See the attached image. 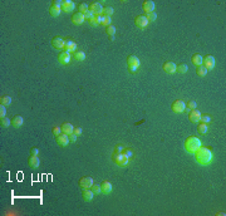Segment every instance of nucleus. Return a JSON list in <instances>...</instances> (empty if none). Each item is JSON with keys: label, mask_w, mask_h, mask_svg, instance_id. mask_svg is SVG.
<instances>
[{"label": "nucleus", "mask_w": 226, "mask_h": 216, "mask_svg": "<svg viewBox=\"0 0 226 216\" xmlns=\"http://www.w3.org/2000/svg\"><path fill=\"white\" fill-rule=\"evenodd\" d=\"M0 103H2L3 106H9L11 103V97H9V96H2V97H0Z\"/></svg>", "instance_id": "c756f323"}, {"label": "nucleus", "mask_w": 226, "mask_h": 216, "mask_svg": "<svg viewBox=\"0 0 226 216\" xmlns=\"http://www.w3.org/2000/svg\"><path fill=\"white\" fill-rule=\"evenodd\" d=\"M64 50H67V52H69V53L75 52V50H77V44L73 42V40H65Z\"/></svg>", "instance_id": "6ab92c4d"}, {"label": "nucleus", "mask_w": 226, "mask_h": 216, "mask_svg": "<svg viewBox=\"0 0 226 216\" xmlns=\"http://www.w3.org/2000/svg\"><path fill=\"white\" fill-rule=\"evenodd\" d=\"M193 155H195L196 162H197L198 165H201V166L210 165L211 162H212V160H214V153H212V151L210 150V148L202 147V146L198 148V150Z\"/></svg>", "instance_id": "f257e3e1"}, {"label": "nucleus", "mask_w": 226, "mask_h": 216, "mask_svg": "<svg viewBox=\"0 0 226 216\" xmlns=\"http://www.w3.org/2000/svg\"><path fill=\"white\" fill-rule=\"evenodd\" d=\"M74 8H75V4H74V2H72V0H64V2H62V10L65 11V13L73 11Z\"/></svg>", "instance_id": "4468645a"}, {"label": "nucleus", "mask_w": 226, "mask_h": 216, "mask_svg": "<svg viewBox=\"0 0 226 216\" xmlns=\"http://www.w3.org/2000/svg\"><path fill=\"white\" fill-rule=\"evenodd\" d=\"M103 5L101 4V3H98V2H94V3H92L90 4V6H89V11H92L94 15H102V13H103Z\"/></svg>", "instance_id": "9d476101"}, {"label": "nucleus", "mask_w": 226, "mask_h": 216, "mask_svg": "<svg viewBox=\"0 0 226 216\" xmlns=\"http://www.w3.org/2000/svg\"><path fill=\"white\" fill-rule=\"evenodd\" d=\"M101 187H102V192L103 194H109L112 191V188H113V186H112V183L109 181H103Z\"/></svg>", "instance_id": "412c9836"}, {"label": "nucleus", "mask_w": 226, "mask_h": 216, "mask_svg": "<svg viewBox=\"0 0 226 216\" xmlns=\"http://www.w3.org/2000/svg\"><path fill=\"white\" fill-rule=\"evenodd\" d=\"M103 26H105V28H107V26H109L111 25V17H104L103 15V19H102V23H101Z\"/></svg>", "instance_id": "e433bc0d"}, {"label": "nucleus", "mask_w": 226, "mask_h": 216, "mask_svg": "<svg viewBox=\"0 0 226 216\" xmlns=\"http://www.w3.org/2000/svg\"><path fill=\"white\" fill-rule=\"evenodd\" d=\"M123 153H124L129 160H131V158H133V152H132V151L129 150V148H124V150H123Z\"/></svg>", "instance_id": "79ce46f5"}, {"label": "nucleus", "mask_w": 226, "mask_h": 216, "mask_svg": "<svg viewBox=\"0 0 226 216\" xmlns=\"http://www.w3.org/2000/svg\"><path fill=\"white\" fill-rule=\"evenodd\" d=\"M94 17H96V15H94V14H93V13H92V11H89V10H88V11L86 13V14H84V18H86V20H88V21H89L90 19H93V18H94Z\"/></svg>", "instance_id": "37998d69"}, {"label": "nucleus", "mask_w": 226, "mask_h": 216, "mask_svg": "<svg viewBox=\"0 0 226 216\" xmlns=\"http://www.w3.org/2000/svg\"><path fill=\"white\" fill-rule=\"evenodd\" d=\"M6 114V110H5V106H0V118H4Z\"/></svg>", "instance_id": "c03bdc74"}, {"label": "nucleus", "mask_w": 226, "mask_h": 216, "mask_svg": "<svg viewBox=\"0 0 226 216\" xmlns=\"http://www.w3.org/2000/svg\"><path fill=\"white\" fill-rule=\"evenodd\" d=\"M140 59L136 56H129L127 59V65H128V71L131 73H136L140 68Z\"/></svg>", "instance_id": "20e7f679"}, {"label": "nucleus", "mask_w": 226, "mask_h": 216, "mask_svg": "<svg viewBox=\"0 0 226 216\" xmlns=\"http://www.w3.org/2000/svg\"><path fill=\"white\" fill-rule=\"evenodd\" d=\"M52 47L54 48V49H57V50H62L65 47V40L63 38H60V37L53 38L52 39Z\"/></svg>", "instance_id": "0eeeda50"}, {"label": "nucleus", "mask_w": 226, "mask_h": 216, "mask_svg": "<svg viewBox=\"0 0 226 216\" xmlns=\"http://www.w3.org/2000/svg\"><path fill=\"white\" fill-rule=\"evenodd\" d=\"M187 69H189V67L186 65V64H180V65H177V71H176V72L183 74V73L187 72Z\"/></svg>", "instance_id": "f704fd0d"}, {"label": "nucleus", "mask_w": 226, "mask_h": 216, "mask_svg": "<svg viewBox=\"0 0 226 216\" xmlns=\"http://www.w3.org/2000/svg\"><path fill=\"white\" fill-rule=\"evenodd\" d=\"M93 192H94V194H101V192H102L101 185H97V183L93 185Z\"/></svg>", "instance_id": "a19ab883"}, {"label": "nucleus", "mask_w": 226, "mask_h": 216, "mask_svg": "<svg viewBox=\"0 0 226 216\" xmlns=\"http://www.w3.org/2000/svg\"><path fill=\"white\" fill-rule=\"evenodd\" d=\"M93 185H94V181H93L92 177H82L79 180V186L82 188H90L93 187Z\"/></svg>", "instance_id": "ddd939ff"}, {"label": "nucleus", "mask_w": 226, "mask_h": 216, "mask_svg": "<svg viewBox=\"0 0 226 216\" xmlns=\"http://www.w3.org/2000/svg\"><path fill=\"white\" fill-rule=\"evenodd\" d=\"M200 118H201V113L198 112L197 110H192V111H190V114H189V119H190V122H192V123L200 122Z\"/></svg>", "instance_id": "f3484780"}, {"label": "nucleus", "mask_w": 226, "mask_h": 216, "mask_svg": "<svg viewBox=\"0 0 226 216\" xmlns=\"http://www.w3.org/2000/svg\"><path fill=\"white\" fill-rule=\"evenodd\" d=\"M202 64H204L205 68L209 71V69H214L215 68L216 62H215V58L212 57V56H206L204 58V60H202Z\"/></svg>", "instance_id": "9b49d317"}, {"label": "nucleus", "mask_w": 226, "mask_h": 216, "mask_svg": "<svg viewBox=\"0 0 226 216\" xmlns=\"http://www.w3.org/2000/svg\"><path fill=\"white\" fill-rule=\"evenodd\" d=\"M201 146H202L201 140L197 138L196 136H190V137L186 138V141H185V150L187 151L189 153H191V155H193Z\"/></svg>", "instance_id": "f03ea898"}, {"label": "nucleus", "mask_w": 226, "mask_h": 216, "mask_svg": "<svg viewBox=\"0 0 226 216\" xmlns=\"http://www.w3.org/2000/svg\"><path fill=\"white\" fill-rule=\"evenodd\" d=\"M163 71L168 74H172V73H175L177 71V65L174 62H166L163 64Z\"/></svg>", "instance_id": "2eb2a0df"}, {"label": "nucleus", "mask_w": 226, "mask_h": 216, "mask_svg": "<svg viewBox=\"0 0 226 216\" xmlns=\"http://www.w3.org/2000/svg\"><path fill=\"white\" fill-rule=\"evenodd\" d=\"M71 53L69 52H67V50H63V52H60L59 53V56H58V60H59V63L62 64V65H65V64H68L69 62H71Z\"/></svg>", "instance_id": "1a4fd4ad"}, {"label": "nucleus", "mask_w": 226, "mask_h": 216, "mask_svg": "<svg viewBox=\"0 0 226 216\" xmlns=\"http://www.w3.org/2000/svg\"><path fill=\"white\" fill-rule=\"evenodd\" d=\"M10 119L9 118H6V117H4V118H0V126L2 127H4V128H8L9 126H10Z\"/></svg>", "instance_id": "7c9ffc66"}, {"label": "nucleus", "mask_w": 226, "mask_h": 216, "mask_svg": "<svg viewBox=\"0 0 226 216\" xmlns=\"http://www.w3.org/2000/svg\"><path fill=\"white\" fill-rule=\"evenodd\" d=\"M123 150H124V147H123V146H121V145H118V146L116 147L114 152H117V153H122V152H123Z\"/></svg>", "instance_id": "49530a36"}, {"label": "nucleus", "mask_w": 226, "mask_h": 216, "mask_svg": "<svg viewBox=\"0 0 226 216\" xmlns=\"http://www.w3.org/2000/svg\"><path fill=\"white\" fill-rule=\"evenodd\" d=\"M38 153H39V150H38L36 147L30 148V156H38Z\"/></svg>", "instance_id": "a18cd8bd"}, {"label": "nucleus", "mask_w": 226, "mask_h": 216, "mask_svg": "<svg viewBox=\"0 0 226 216\" xmlns=\"http://www.w3.org/2000/svg\"><path fill=\"white\" fill-rule=\"evenodd\" d=\"M102 19H103V15H96L93 19L89 20V24L92 26H98L101 23H102Z\"/></svg>", "instance_id": "a878e982"}, {"label": "nucleus", "mask_w": 226, "mask_h": 216, "mask_svg": "<svg viewBox=\"0 0 226 216\" xmlns=\"http://www.w3.org/2000/svg\"><path fill=\"white\" fill-rule=\"evenodd\" d=\"M72 23L73 24H75V25H81V24H83V21L86 20V18H84V14H82V13H75V14H73V17H72Z\"/></svg>", "instance_id": "dca6fc26"}, {"label": "nucleus", "mask_w": 226, "mask_h": 216, "mask_svg": "<svg viewBox=\"0 0 226 216\" xmlns=\"http://www.w3.org/2000/svg\"><path fill=\"white\" fill-rule=\"evenodd\" d=\"M71 142V140H69V134H65V133H60L59 136H57V143L59 145V146H62V147H65V146H68V143Z\"/></svg>", "instance_id": "f8f14e48"}, {"label": "nucleus", "mask_w": 226, "mask_h": 216, "mask_svg": "<svg viewBox=\"0 0 226 216\" xmlns=\"http://www.w3.org/2000/svg\"><path fill=\"white\" fill-rule=\"evenodd\" d=\"M52 132H53V134L57 137V136H59V134L62 133V128L60 127H58V126H56V127H53L52 128Z\"/></svg>", "instance_id": "ea45409f"}, {"label": "nucleus", "mask_w": 226, "mask_h": 216, "mask_svg": "<svg viewBox=\"0 0 226 216\" xmlns=\"http://www.w3.org/2000/svg\"><path fill=\"white\" fill-rule=\"evenodd\" d=\"M207 131H209V126L206 125V123H200L198 125V127H197V132L200 133V134H205V133H207Z\"/></svg>", "instance_id": "bb28decb"}, {"label": "nucleus", "mask_w": 226, "mask_h": 216, "mask_svg": "<svg viewBox=\"0 0 226 216\" xmlns=\"http://www.w3.org/2000/svg\"><path fill=\"white\" fill-rule=\"evenodd\" d=\"M148 19L146 18V15H138V17H136V19H135V24H136V26L137 28H140V29H144L146 26L148 25Z\"/></svg>", "instance_id": "6e6552de"}, {"label": "nucleus", "mask_w": 226, "mask_h": 216, "mask_svg": "<svg viewBox=\"0 0 226 216\" xmlns=\"http://www.w3.org/2000/svg\"><path fill=\"white\" fill-rule=\"evenodd\" d=\"M146 18L148 19V21H155L157 19V14H156L155 11H152V13H148V14L146 15Z\"/></svg>", "instance_id": "4c0bfd02"}, {"label": "nucleus", "mask_w": 226, "mask_h": 216, "mask_svg": "<svg viewBox=\"0 0 226 216\" xmlns=\"http://www.w3.org/2000/svg\"><path fill=\"white\" fill-rule=\"evenodd\" d=\"M77 137H78V136H77V134H74V133L69 134V140H71V142H73V143L77 142Z\"/></svg>", "instance_id": "09e8293b"}, {"label": "nucleus", "mask_w": 226, "mask_h": 216, "mask_svg": "<svg viewBox=\"0 0 226 216\" xmlns=\"http://www.w3.org/2000/svg\"><path fill=\"white\" fill-rule=\"evenodd\" d=\"M73 133H74V134H77V136H79V134L82 133V128H81V127H74Z\"/></svg>", "instance_id": "de8ad7c7"}, {"label": "nucleus", "mask_w": 226, "mask_h": 216, "mask_svg": "<svg viewBox=\"0 0 226 216\" xmlns=\"http://www.w3.org/2000/svg\"><path fill=\"white\" fill-rule=\"evenodd\" d=\"M171 108H172V111H174L175 113H183L185 110H186V103L183 101L177 99V101H175L174 103H172Z\"/></svg>", "instance_id": "423d86ee"}, {"label": "nucleus", "mask_w": 226, "mask_h": 216, "mask_svg": "<svg viewBox=\"0 0 226 216\" xmlns=\"http://www.w3.org/2000/svg\"><path fill=\"white\" fill-rule=\"evenodd\" d=\"M24 125V118L21 116H15L14 118H13V126H14L15 128H19Z\"/></svg>", "instance_id": "b1692460"}, {"label": "nucleus", "mask_w": 226, "mask_h": 216, "mask_svg": "<svg viewBox=\"0 0 226 216\" xmlns=\"http://www.w3.org/2000/svg\"><path fill=\"white\" fill-rule=\"evenodd\" d=\"M105 33H107V35H108L109 38H114V34H116V26H113V25L107 26V28H105Z\"/></svg>", "instance_id": "c85d7f7f"}, {"label": "nucleus", "mask_w": 226, "mask_h": 216, "mask_svg": "<svg viewBox=\"0 0 226 216\" xmlns=\"http://www.w3.org/2000/svg\"><path fill=\"white\" fill-rule=\"evenodd\" d=\"M113 13H114V10H113V8H111V6H107V8L103 9V15H104V17H112Z\"/></svg>", "instance_id": "473e14b6"}, {"label": "nucleus", "mask_w": 226, "mask_h": 216, "mask_svg": "<svg viewBox=\"0 0 226 216\" xmlns=\"http://www.w3.org/2000/svg\"><path fill=\"white\" fill-rule=\"evenodd\" d=\"M207 69L205 68L204 65H200V67H197L196 68V73H197V75H200V77H205L206 74H207Z\"/></svg>", "instance_id": "cd10ccee"}, {"label": "nucleus", "mask_w": 226, "mask_h": 216, "mask_svg": "<svg viewBox=\"0 0 226 216\" xmlns=\"http://www.w3.org/2000/svg\"><path fill=\"white\" fill-rule=\"evenodd\" d=\"M200 121H201L202 123H206V125H207V123L210 122V121H211V116H210V114H204V116L201 114V118H200Z\"/></svg>", "instance_id": "58836bf2"}, {"label": "nucleus", "mask_w": 226, "mask_h": 216, "mask_svg": "<svg viewBox=\"0 0 226 216\" xmlns=\"http://www.w3.org/2000/svg\"><path fill=\"white\" fill-rule=\"evenodd\" d=\"M155 3L152 2V0H147V2H144L143 3V5H142V8H143V11H146L148 14V13H152L153 10H155Z\"/></svg>", "instance_id": "a211bd4d"}, {"label": "nucleus", "mask_w": 226, "mask_h": 216, "mask_svg": "<svg viewBox=\"0 0 226 216\" xmlns=\"http://www.w3.org/2000/svg\"><path fill=\"white\" fill-rule=\"evenodd\" d=\"M112 160H113V162L116 165H118L119 167H124V166H127L128 165V162H129V158L122 152V153H117V152H114L113 155H112Z\"/></svg>", "instance_id": "7ed1b4c3"}, {"label": "nucleus", "mask_w": 226, "mask_h": 216, "mask_svg": "<svg viewBox=\"0 0 226 216\" xmlns=\"http://www.w3.org/2000/svg\"><path fill=\"white\" fill-rule=\"evenodd\" d=\"M196 107H197V103L195 101H189V103L186 104V110L192 111V110H196Z\"/></svg>", "instance_id": "c9c22d12"}, {"label": "nucleus", "mask_w": 226, "mask_h": 216, "mask_svg": "<svg viewBox=\"0 0 226 216\" xmlns=\"http://www.w3.org/2000/svg\"><path fill=\"white\" fill-rule=\"evenodd\" d=\"M78 9H79V13H82V14H86V13L89 10V6H88L87 3H82V4H79Z\"/></svg>", "instance_id": "2f4dec72"}, {"label": "nucleus", "mask_w": 226, "mask_h": 216, "mask_svg": "<svg viewBox=\"0 0 226 216\" xmlns=\"http://www.w3.org/2000/svg\"><path fill=\"white\" fill-rule=\"evenodd\" d=\"M62 128V132L63 133H65V134H72L73 133V131H74V127H73V125L72 123H63V126L60 127Z\"/></svg>", "instance_id": "4be33fe9"}, {"label": "nucleus", "mask_w": 226, "mask_h": 216, "mask_svg": "<svg viewBox=\"0 0 226 216\" xmlns=\"http://www.w3.org/2000/svg\"><path fill=\"white\" fill-rule=\"evenodd\" d=\"M82 195H83L84 201H92V200H93V196H94V192L90 191L89 188H84L83 192H82Z\"/></svg>", "instance_id": "393cba45"}, {"label": "nucleus", "mask_w": 226, "mask_h": 216, "mask_svg": "<svg viewBox=\"0 0 226 216\" xmlns=\"http://www.w3.org/2000/svg\"><path fill=\"white\" fill-rule=\"evenodd\" d=\"M74 58H75L77 60H79V62H82V60L86 59V54H84L83 52H75V53H74Z\"/></svg>", "instance_id": "72a5a7b5"}, {"label": "nucleus", "mask_w": 226, "mask_h": 216, "mask_svg": "<svg viewBox=\"0 0 226 216\" xmlns=\"http://www.w3.org/2000/svg\"><path fill=\"white\" fill-rule=\"evenodd\" d=\"M29 166L32 167V168H38L39 167V165H40V162H39V158H38V156H30L29 157Z\"/></svg>", "instance_id": "5701e85b"}, {"label": "nucleus", "mask_w": 226, "mask_h": 216, "mask_svg": "<svg viewBox=\"0 0 226 216\" xmlns=\"http://www.w3.org/2000/svg\"><path fill=\"white\" fill-rule=\"evenodd\" d=\"M62 13V2H53L49 8V14L52 17H59Z\"/></svg>", "instance_id": "39448f33"}, {"label": "nucleus", "mask_w": 226, "mask_h": 216, "mask_svg": "<svg viewBox=\"0 0 226 216\" xmlns=\"http://www.w3.org/2000/svg\"><path fill=\"white\" fill-rule=\"evenodd\" d=\"M202 60H204V57H202V56H200V54H193L192 58H191L192 64H193V65H196V67L202 65Z\"/></svg>", "instance_id": "aec40b11"}]
</instances>
